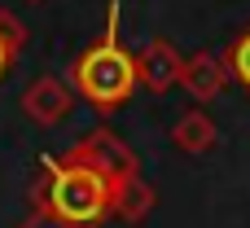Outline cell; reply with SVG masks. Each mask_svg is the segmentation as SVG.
<instances>
[{"label": "cell", "instance_id": "obj_3", "mask_svg": "<svg viewBox=\"0 0 250 228\" xmlns=\"http://www.w3.org/2000/svg\"><path fill=\"white\" fill-rule=\"evenodd\" d=\"M70 88L62 83V79H53V75H40L35 83H26V92H22V114L31 119V123H40V127H57L66 114H70Z\"/></svg>", "mask_w": 250, "mask_h": 228}, {"label": "cell", "instance_id": "obj_1", "mask_svg": "<svg viewBox=\"0 0 250 228\" xmlns=\"http://www.w3.org/2000/svg\"><path fill=\"white\" fill-rule=\"evenodd\" d=\"M136 171H141L136 154L110 127H97L75 149L44 163V176L31 189V207L75 228H97L101 220H114V189L123 176Z\"/></svg>", "mask_w": 250, "mask_h": 228}, {"label": "cell", "instance_id": "obj_8", "mask_svg": "<svg viewBox=\"0 0 250 228\" xmlns=\"http://www.w3.org/2000/svg\"><path fill=\"white\" fill-rule=\"evenodd\" d=\"M22 44H26V26L9 9H0V79L9 75V66H13V57H18Z\"/></svg>", "mask_w": 250, "mask_h": 228}, {"label": "cell", "instance_id": "obj_9", "mask_svg": "<svg viewBox=\"0 0 250 228\" xmlns=\"http://www.w3.org/2000/svg\"><path fill=\"white\" fill-rule=\"evenodd\" d=\"M224 66H229V75H233V83H242L250 92V26L224 48Z\"/></svg>", "mask_w": 250, "mask_h": 228}, {"label": "cell", "instance_id": "obj_11", "mask_svg": "<svg viewBox=\"0 0 250 228\" xmlns=\"http://www.w3.org/2000/svg\"><path fill=\"white\" fill-rule=\"evenodd\" d=\"M26 4H40V0H26Z\"/></svg>", "mask_w": 250, "mask_h": 228}, {"label": "cell", "instance_id": "obj_5", "mask_svg": "<svg viewBox=\"0 0 250 228\" xmlns=\"http://www.w3.org/2000/svg\"><path fill=\"white\" fill-rule=\"evenodd\" d=\"M180 70H185V53L171 44V40H149L145 53H141V83L149 92H167L180 83Z\"/></svg>", "mask_w": 250, "mask_h": 228}, {"label": "cell", "instance_id": "obj_2", "mask_svg": "<svg viewBox=\"0 0 250 228\" xmlns=\"http://www.w3.org/2000/svg\"><path fill=\"white\" fill-rule=\"evenodd\" d=\"M70 83H75V92H79L97 114L123 110L127 97L136 92V83H141V57H132V53L119 44V0L110 4L105 35L79 53V62H75V70H70Z\"/></svg>", "mask_w": 250, "mask_h": 228}, {"label": "cell", "instance_id": "obj_10", "mask_svg": "<svg viewBox=\"0 0 250 228\" xmlns=\"http://www.w3.org/2000/svg\"><path fill=\"white\" fill-rule=\"evenodd\" d=\"M18 228H75V224H66V220H57V215H48V211L31 207V215H26Z\"/></svg>", "mask_w": 250, "mask_h": 228}, {"label": "cell", "instance_id": "obj_4", "mask_svg": "<svg viewBox=\"0 0 250 228\" xmlns=\"http://www.w3.org/2000/svg\"><path fill=\"white\" fill-rule=\"evenodd\" d=\"M229 66H224V57H215V53H193V57H185V70H180V88L202 105V101H215L224 88H229Z\"/></svg>", "mask_w": 250, "mask_h": 228}, {"label": "cell", "instance_id": "obj_7", "mask_svg": "<svg viewBox=\"0 0 250 228\" xmlns=\"http://www.w3.org/2000/svg\"><path fill=\"white\" fill-rule=\"evenodd\" d=\"M154 185L136 171V176H123L119 189H114V220L119 224H145L149 211H154Z\"/></svg>", "mask_w": 250, "mask_h": 228}, {"label": "cell", "instance_id": "obj_6", "mask_svg": "<svg viewBox=\"0 0 250 228\" xmlns=\"http://www.w3.org/2000/svg\"><path fill=\"white\" fill-rule=\"evenodd\" d=\"M215 141H220V127H215V119H211L202 105L185 110V114L171 123V145L185 149V154H211Z\"/></svg>", "mask_w": 250, "mask_h": 228}]
</instances>
